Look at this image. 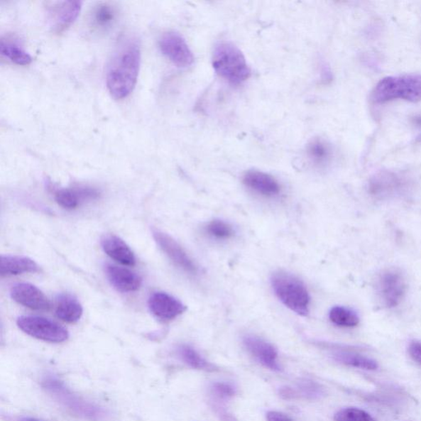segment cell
Returning a JSON list of instances; mask_svg holds the SVG:
<instances>
[{
  "label": "cell",
  "mask_w": 421,
  "mask_h": 421,
  "mask_svg": "<svg viewBox=\"0 0 421 421\" xmlns=\"http://www.w3.org/2000/svg\"><path fill=\"white\" fill-rule=\"evenodd\" d=\"M17 324L26 334L45 341L60 343L67 341L70 337L64 327L43 317H19Z\"/></svg>",
  "instance_id": "6"
},
{
  "label": "cell",
  "mask_w": 421,
  "mask_h": 421,
  "mask_svg": "<svg viewBox=\"0 0 421 421\" xmlns=\"http://www.w3.org/2000/svg\"><path fill=\"white\" fill-rule=\"evenodd\" d=\"M12 299L18 304L31 310L45 311L50 308V302L41 290L30 283H17L10 292Z\"/></svg>",
  "instance_id": "13"
},
{
  "label": "cell",
  "mask_w": 421,
  "mask_h": 421,
  "mask_svg": "<svg viewBox=\"0 0 421 421\" xmlns=\"http://www.w3.org/2000/svg\"><path fill=\"white\" fill-rule=\"evenodd\" d=\"M335 360L345 365L363 368V370H377L378 365L373 359L348 351H339L334 354Z\"/></svg>",
  "instance_id": "25"
},
{
  "label": "cell",
  "mask_w": 421,
  "mask_h": 421,
  "mask_svg": "<svg viewBox=\"0 0 421 421\" xmlns=\"http://www.w3.org/2000/svg\"><path fill=\"white\" fill-rule=\"evenodd\" d=\"M397 99L418 103L421 102V75L390 76L379 81L373 88L371 100L383 104Z\"/></svg>",
  "instance_id": "3"
},
{
  "label": "cell",
  "mask_w": 421,
  "mask_h": 421,
  "mask_svg": "<svg viewBox=\"0 0 421 421\" xmlns=\"http://www.w3.org/2000/svg\"><path fill=\"white\" fill-rule=\"evenodd\" d=\"M243 181L249 189L263 196L278 195L280 191V187L277 180L272 175L261 173V171H248L244 175Z\"/></svg>",
  "instance_id": "18"
},
{
  "label": "cell",
  "mask_w": 421,
  "mask_h": 421,
  "mask_svg": "<svg viewBox=\"0 0 421 421\" xmlns=\"http://www.w3.org/2000/svg\"><path fill=\"white\" fill-rule=\"evenodd\" d=\"M329 319L335 325L343 327H356L360 322V318L355 311L342 306H335L332 308L329 312Z\"/></svg>",
  "instance_id": "26"
},
{
  "label": "cell",
  "mask_w": 421,
  "mask_h": 421,
  "mask_svg": "<svg viewBox=\"0 0 421 421\" xmlns=\"http://www.w3.org/2000/svg\"><path fill=\"white\" fill-rule=\"evenodd\" d=\"M162 53L179 67H187L194 63V55L183 36L177 33L168 32L159 40Z\"/></svg>",
  "instance_id": "9"
},
{
  "label": "cell",
  "mask_w": 421,
  "mask_h": 421,
  "mask_svg": "<svg viewBox=\"0 0 421 421\" xmlns=\"http://www.w3.org/2000/svg\"><path fill=\"white\" fill-rule=\"evenodd\" d=\"M335 421H376L370 414L361 409L348 408L339 410L334 415Z\"/></svg>",
  "instance_id": "28"
},
{
  "label": "cell",
  "mask_w": 421,
  "mask_h": 421,
  "mask_svg": "<svg viewBox=\"0 0 421 421\" xmlns=\"http://www.w3.org/2000/svg\"><path fill=\"white\" fill-rule=\"evenodd\" d=\"M80 1H53L46 3L48 20L54 32L61 33L70 27L80 16Z\"/></svg>",
  "instance_id": "10"
},
{
  "label": "cell",
  "mask_w": 421,
  "mask_h": 421,
  "mask_svg": "<svg viewBox=\"0 0 421 421\" xmlns=\"http://www.w3.org/2000/svg\"><path fill=\"white\" fill-rule=\"evenodd\" d=\"M408 179L396 173H382L370 181L368 192L378 200L396 199L405 195L409 190Z\"/></svg>",
  "instance_id": "7"
},
{
  "label": "cell",
  "mask_w": 421,
  "mask_h": 421,
  "mask_svg": "<svg viewBox=\"0 0 421 421\" xmlns=\"http://www.w3.org/2000/svg\"><path fill=\"white\" fill-rule=\"evenodd\" d=\"M106 273L111 284L119 292L127 293L136 292L141 287L143 280L137 273L126 268L107 264Z\"/></svg>",
  "instance_id": "15"
},
{
  "label": "cell",
  "mask_w": 421,
  "mask_h": 421,
  "mask_svg": "<svg viewBox=\"0 0 421 421\" xmlns=\"http://www.w3.org/2000/svg\"><path fill=\"white\" fill-rule=\"evenodd\" d=\"M102 247L107 256L116 262L126 265V266H134L136 263V258L132 249L122 239L114 236L106 235L102 239Z\"/></svg>",
  "instance_id": "17"
},
{
  "label": "cell",
  "mask_w": 421,
  "mask_h": 421,
  "mask_svg": "<svg viewBox=\"0 0 421 421\" xmlns=\"http://www.w3.org/2000/svg\"><path fill=\"white\" fill-rule=\"evenodd\" d=\"M18 421H41L38 419L32 418V417H23L21 418Z\"/></svg>",
  "instance_id": "33"
},
{
  "label": "cell",
  "mask_w": 421,
  "mask_h": 421,
  "mask_svg": "<svg viewBox=\"0 0 421 421\" xmlns=\"http://www.w3.org/2000/svg\"><path fill=\"white\" fill-rule=\"evenodd\" d=\"M141 64V45L133 35L119 39L106 70V86L117 100L128 97L136 86Z\"/></svg>",
  "instance_id": "1"
},
{
  "label": "cell",
  "mask_w": 421,
  "mask_h": 421,
  "mask_svg": "<svg viewBox=\"0 0 421 421\" xmlns=\"http://www.w3.org/2000/svg\"><path fill=\"white\" fill-rule=\"evenodd\" d=\"M211 391L214 396L221 399H226L235 396L236 390L231 384L226 383H214L211 387Z\"/></svg>",
  "instance_id": "30"
},
{
  "label": "cell",
  "mask_w": 421,
  "mask_h": 421,
  "mask_svg": "<svg viewBox=\"0 0 421 421\" xmlns=\"http://www.w3.org/2000/svg\"><path fill=\"white\" fill-rule=\"evenodd\" d=\"M148 307L155 318L163 321L175 319L186 310V306L180 300L165 292L151 295Z\"/></svg>",
  "instance_id": "12"
},
{
  "label": "cell",
  "mask_w": 421,
  "mask_h": 421,
  "mask_svg": "<svg viewBox=\"0 0 421 421\" xmlns=\"http://www.w3.org/2000/svg\"><path fill=\"white\" fill-rule=\"evenodd\" d=\"M306 155L310 162L316 165H324L332 157V149L323 139H315L306 148Z\"/></svg>",
  "instance_id": "24"
},
{
  "label": "cell",
  "mask_w": 421,
  "mask_h": 421,
  "mask_svg": "<svg viewBox=\"0 0 421 421\" xmlns=\"http://www.w3.org/2000/svg\"><path fill=\"white\" fill-rule=\"evenodd\" d=\"M82 314V306L74 296L69 294L59 296L55 308L57 318L66 323L74 324L81 319Z\"/></svg>",
  "instance_id": "19"
},
{
  "label": "cell",
  "mask_w": 421,
  "mask_h": 421,
  "mask_svg": "<svg viewBox=\"0 0 421 421\" xmlns=\"http://www.w3.org/2000/svg\"><path fill=\"white\" fill-rule=\"evenodd\" d=\"M177 354L187 365L196 370H202L206 371H215V366L211 363L207 361L199 352L188 345H180L177 348Z\"/></svg>",
  "instance_id": "23"
},
{
  "label": "cell",
  "mask_w": 421,
  "mask_h": 421,
  "mask_svg": "<svg viewBox=\"0 0 421 421\" xmlns=\"http://www.w3.org/2000/svg\"><path fill=\"white\" fill-rule=\"evenodd\" d=\"M41 386L56 403L77 417L89 421H106L111 418L109 410L72 393L59 378L45 377Z\"/></svg>",
  "instance_id": "2"
},
{
  "label": "cell",
  "mask_w": 421,
  "mask_h": 421,
  "mask_svg": "<svg viewBox=\"0 0 421 421\" xmlns=\"http://www.w3.org/2000/svg\"><path fill=\"white\" fill-rule=\"evenodd\" d=\"M268 421H294L288 415L278 412H269L267 414Z\"/></svg>",
  "instance_id": "32"
},
{
  "label": "cell",
  "mask_w": 421,
  "mask_h": 421,
  "mask_svg": "<svg viewBox=\"0 0 421 421\" xmlns=\"http://www.w3.org/2000/svg\"><path fill=\"white\" fill-rule=\"evenodd\" d=\"M405 292H407V283L403 274L399 270H387L379 277L378 292L386 307H396L402 302Z\"/></svg>",
  "instance_id": "8"
},
{
  "label": "cell",
  "mask_w": 421,
  "mask_h": 421,
  "mask_svg": "<svg viewBox=\"0 0 421 421\" xmlns=\"http://www.w3.org/2000/svg\"><path fill=\"white\" fill-rule=\"evenodd\" d=\"M98 191L90 187H75V188L59 189L55 192V199L65 209H75L82 202L97 199Z\"/></svg>",
  "instance_id": "16"
},
{
  "label": "cell",
  "mask_w": 421,
  "mask_h": 421,
  "mask_svg": "<svg viewBox=\"0 0 421 421\" xmlns=\"http://www.w3.org/2000/svg\"><path fill=\"white\" fill-rule=\"evenodd\" d=\"M243 342L248 351L263 366L273 371H280L278 351L271 343L252 335L244 337Z\"/></svg>",
  "instance_id": "14"
},
{
  "label": "cell",
  "mask_w": 421,
  "mask_h": 421,
  "mask_svg": "<svg viewBox=\"0 0 421 421\" xmlns=\"http://www.w3.org/2000/svg\"><path fill=\"white\" fill-rule=\"evenodd\" d=\"M271 283L280 302L299 315H309L310 296L300 279L287 272L278 271L273 274Z\"/></svg>",
  "instance_id": "5"
},
{
  "label": "cell",
  "mask_w": 421,
  "mask_h": 421,
  "mask_svg": "<svg viewBox=\"0 0 421 421\" xmlns=\"http://www.w3.org/2000/svg\"><path fill=\"white\" fill-rule=\"evenodd\" d=\"M298 390H295L296 393H300V396L309 400H318L323 398L325 391L323 387L318 383L310 381V379H302L297 384Z\"/></svg>",
  "instance_id": "27"
},
{
  "label": "cell",
  "mask_w": 421,
  "mask_h": 421,
  "mask_svg": "<svg viewBox=\"0 0 421 421\" xmlns=\"http://www.w3.org/2000/svg\"><path fill=\"white\" fill-rule=\"evenodd\" d=\"M408 351L410 357L421 365V341H414L410 342Z\"/></svg>",
  "instance_id": "31"
},
{
  "label": "cell",
  "mask_w": 421,
  "mask_h": 421,
  "mask_svg": "<svg viewBox=\"0 0 421 421\" xmlns=\"http://www.w3.org/2000/svg\"><path fill=\"white\" fill-rule=\"evenodd\" d=\"M212 66L222 79L232 84H241L251 74L241 50L226 41L217 45L213 53Z\"/></svg>",
  "instance_id": "4"
},
{
  "label": "cell",
  "mask_w": 421,
  "mask_h": 421,
  "mask_svg": "<svg viewBox=\"0 0 421 421\" xmlns=\"http://www.w3.org/2000/svg\"><path fill=\"white\" fill-rule=\"evenodd\" d=\"M207 232L218 240H226L234 236L232 226L222 220L212 221L207 226Z\"/></svg>",
  "instance_id": "29"
},
{
  "label": "cell",
  "mask_w": 421,
  "mask_h": 421,
  "mask_svg": "<svg viewBox=\"0 0 421 421\" xmlns=\"http://www.w3.org/2000/svg\"><path fill=\"white\" fill-rule=\"evenodd\" d=\"M39 265L28 257L15 256H1V275H13L28 273H38Z\"/></svg>",
  "instance_id": "20"
},
{
  "label": "cell",
  "mask_w": 421,
  "mask_h": 421,
  "mask_svg": "<svg viewBox=\"0 0 421 421\" xmlns=\"http://www.w3.org/2000/svg\"><path fill=\"white\" fill-rule=\"evenodd\" d=\"M117 13L116 8L110 3L97 4L91 13L92 27L99 32H105L116 22Z\"/></svg>",
  "instance_id": "21"
},
{
  "label": "cell",
  "mask_w": 421,
  "mask_h": 421,
  "mask_svg": "<svg viewBox=\"0 0 421 421\" xmlns=\"http://www.w3.org/2000/svg\"><path fill=\"white\" fill-rule=\"evenodd\" d=\"M153 235L155 243L176 266L190 274H197V265L177 241L158 230H154Z\"/></svg>",
  "instance_id": "11"
},
{
  "label": "cell",
  "mask_w": 421,
  "mask_h": 421,
  "mask_svg": "<svg viewBox=\"0 0 421 421\" xmlns=\"http://www.w3.org/2000/svg\"><path fill=\"white\" fill-rule=\"evenodd\" d=\"M0 52L5 58L18 65H28L33 61L32 56L14 40L2 39Z\"/></svg>",
  "instance_id": "22"
}]
</instances>
